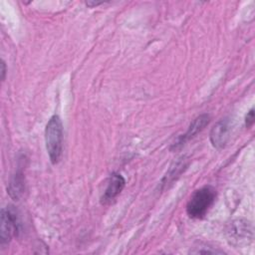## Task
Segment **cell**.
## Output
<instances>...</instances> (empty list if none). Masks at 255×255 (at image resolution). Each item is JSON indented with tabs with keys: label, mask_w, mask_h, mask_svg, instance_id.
<instances>
[{
	"label": "cell",
	"mask_w": 255,
	"mask_h": 255,
	"mask_svg": "<svg viewBox=\"0 0 255 255\" xmlns=\"http://www.w3.org/2000/svg\"><path fill=\"white\" fill-rule=\"evenodd\" d=\"M45 142L51 162L57 164L62 156L63 142V125L57 115L52 116L46 126Z\"/></svg>",
	"instance_id": "1"
},
{
	"label": "cell",
	"mask_w": 255,
	"mask_h": 255,
	"mask_svg": "<svg viewBox=\"0 0 255 255\" xmlns=\"http://www.w3.org/2000/svg\"><path fill=\"white\" fill-rule=\"evenodd\" d=\"M215 197L216 190L210 185H205L195 190L186 205L188 216L196 219L204 217L214 203Z\"/></svg>",
	"instance_id": "2"
},
{
	"label": "cell",
	"mask_w": 255,
	"mask_h": 255,
	"mask_svg": "<svg viewBox=\"0 0 255 255\" xmlns=\"http://www.w3.org/2000/svg\"><path fill=\"white\" fill-rule=\"evenodd\" d=\"M227 238L230 244L235 246L248 245L253 239V227L249 221L236 219L227 229Z\"/></svg>",
	"instance_id": "3"
},
{
	"label": "cell",
	"mask_w": 255,
	"mask_h": 255,
	"mask_svg": "<svg viewBox=\"0 0 255 255\" xmlns=\"http://www.w3.org/2000/svg\"><path fill=\"white\" fill-rule=\"evenodd\" d=\"M20 230L19 218L12 208H3L1 210V223H0V241L1 245L8 244L14 235Z\"/></svg>",
	"instance_id": "4"
},
{
	"label": "cell",
	"mask_w": 255,
	"mask_h": 255,
	"mask_svg": "<svg viewBox=\"0 0 255 255\" xmlns=\"http://www.w3.org/2000/svg\"><path fill=\"white\" fill-rule=\"evenodd\" d=\"M210 121V117L207 114H203L198 116L189 126L188 129L186 130L185 133L181 134L176 141L172 144L171 148L172 149H177L179 147H181L187 140H189L190 138H192L195 134H197L199 131H201L209 123Z\"/></svg>",
	"instance_id": "5"
},
{
	"label": "cell",
	"mask_w": 255,
	"mask_h": 255,
	"mask_svg": "<svg viewBox=\"0 0 255 255\" xmlns=\"http://www.w3.org/2000/svg\"><path fill=\"white\" fill-rule=\"evenodd\" d=\"M230 134V121L228 119L220 120L210 131V141L212 145L218 149L223 148Z\"/></svg>",
	"instance_id": "6"
},
{
	"label": "cell",
	"mask_w": 255,
	"mask_h": 255,
	"mask_svg": "<svg viewBox=\"0 0 255 255\" xmlns=\"http://www.w3.org/2000/svg\"><path fill=\"white\" fill-rule=\"evenodd\" d=\"M125 184L126 180L120 173H112L108 180V185L105 189V192L101 197V203L108 204L112 202L122 192Z\"/></svg>",
	"instance_id": "7"
},
{
	"label": "cell",
	"mask_w": 255,
	"mask_h": 255,
	"mask_svg": "<svg viewBox=\"0 0 255 255\" xmlns=\"http://www.w3.org/2000/svg\"><path fill=\"white\" fill-rule=\"evenodd\" d=\"M8 193L14 200H19L25 192V178L22 171H17L11 178L8 185Z\"/></svg>",
	"instance_id": "8"
},
{
	"label": "cell",
	"mask_w": 255,
	"mask_h": 255,
	"mask_svg": "<svg viewBox=\"0 0 255 255\" xmlns=\"http://www.w3.org/2000/svg\"><path fill=\"white\" fill-rule=\"evenodd\" d=\"M254 123V109H251L245 117V125L247 128L251 127Z\"/></svg>",
	"instance_id": "9"
},
{
	"label": "cell",
	"mask_w": 255,
	"mask_h": 255,
	"mask_svg": "<svg viewBox=\"0 0 255 255\" xmlns=\"http://www.w3.org/2000/svg\"><path fill=\"white\" fill-rule=\"evenodd\" d=\"M5 74H6V65H5V62L2 61V64H1V80L2 81L5 79Z\"/></svg>",
	"instance_id": "10"
}]
</instances>
